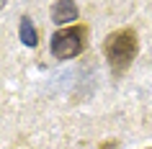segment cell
I'll list each match as a JSON object with an SVG mask.
<instances>
[{
    "instance_id": "2",
    "label": "cell",
    "mask_w": 152,
    "mask_h": 149,
    "mask_svg": "<svg viewBox=\"0 0 152 149\" xmlns=\"http://www.w3.org/2000/svg\"><path fill=\"white\" fill-rule=\"evenodd\" d=\"M85 44H88V28L85 26L59 28L52 36V54L57 59H72L85 49Z\"/></svg>"
},
{
    "instance_id": "7",
    "label": "cell",
    "mask_w": 152,
    "mask_h": 149,
    "mask_svg": "<svg viewBox=\"0 0 152 149\" xmlns=\"http://www.w3.org/2000/svg\"><path fill=\"white\" fill-rule=\"evenodd\" d=\"M150 149H152V147H150Z\"/></svg>"
},
{
    "instance_id": "5",
    "label": "cell",
    "mask_w": 152,
    "mask_h": 149,
    "mask_svg": "<svg viewBox=\"0 0 152 149\" xmlns=\"http://www.w3.org/2000/svg\"><path fill=\"white\" fill-rule=\"evenodd\" d=\"M113 147H116V141H108V144H103L101 149H113Z\"/></svg>"
},
{
    "instance_id": "3",
    "label": "cell",
    "mask_w": 152,
    "mask_h": 149,
    "mask_svg": "<svg viewBox=\"0 0 152 149\" xmlns=\"http://www.w3.org/2000/svg\"><path fill=\"white\" fill-rule=\"evenodd\" d=\"M77 13H80V8L70 0H57L52 5V21L54 23H70V21L77 18Z\"/></svg>"
},
{
    "instance_id": "4",
    "label": "cell",
    "mask_w": 152,
    "mask_h": 149,
    "mask_svg": "<svg viewBox=\"0 0 152 149\" xmlns=\"http://www.w3.org/2000/svg\"><path fill=\"white\" fill-rule=\"evenodd\" d=\"M21 41H23L26 47H36L39 44V39H36V28H34L31 18L23 16L21 18Z\"/></svg>"
},
{
    "instance_id": "6",
    "label": "cell",
    "mask_w": 152,
    "mask_h": 149,
    "mask_svg": "<svg viewBox=\"0 0 152 149\" xmlns=\"http://www.w3.org/2000/svg\"><path fill=\"white\" fill-rule=\"evenodd\" d=\"M0 8H3V3H0Z\"/></svg>"
},
{
    "instance_id": "1",
    "label": "cell",
    "mask_w": 152,
    "mask_h": 149,
    "mask_svg": "<svg viewBox=\"0 0 152 149\" xmlns=\"http://www.w3.org/2000/svg\"><path fill=\"white\" fill-rule=\"evenodd\" d=\"M137 49H139V41H137V31H132V28H121V31H113L106 36L103 54L111 64L113 75H124L129 70V64L137 57Z\"/></svg>"
}]
</instances>
